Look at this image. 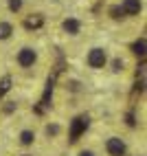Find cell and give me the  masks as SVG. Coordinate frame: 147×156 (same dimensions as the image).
Here are the masks:
<instances>
[{
	"mask_svg": "<svg viewBox=\"0 0 147 156\" xmlns=\"http://www.w3.org/2000/svg\"><path fill=\"white\" fill-rule=\"evenodd\" d=\"M110 13H112V18H117V20L125 16V13H123V9H121V7H112V9H110Z\"/></svg>",
	"mask_w": 147,
	"mask_h": 156,
	"instance_id": "obj_13",
	"label": "cell"
},
{
	"mask_svg": "<svg viewBox=\"0 0 147 156\" xmlns=\"http://www.w3.org/2000/svg\"><path fill=\"white\" fill-rule=\"evenodd\" d=\"M13 33V27L9 22H0V40H7L9 35Z\"/></svg>",
	"mask_w": 147,
	"mask_h": 156,
	"instance_id": "obj_10",
	"label": "cell"
},
{
	"mask_svg": "<svg viewBox=\"0 0 147 156\" xmlns=\"http://www.w3.org/2000/svg\"><path fill=\"white\" fill-rule=\"evenodd\" d=\"M125 121H128V126H130V128H134V126H136V119H134V114H132V112H128Z\"/></svg>",
	"mask_w": 147,
	"mask_h": 156,
	"instance_id": "obj_15",
	"label": "cell"
},
{
	"mask_svg": "<svg viewBox=\"0 0 147 156\" xmlns=\"http://www.w3.org/2000/svg\"><path fill=\"white\" fill-rule=\"evenodd\" d=\"M33 141H35V132L33 130H22L20 132V143L22 145H33Z\"/></svg>",
	"mask_w": 147,
	"mask_h": 156,
	"instance_id": "obj_7",
	"label": "cell"
},
{
	"mask_svg": "<svg viewBox=\"0 0 147 156\" xmlns=\"http://www.w3.org/2000/svg\"><path fill=\"white\" fill-rule=\"evenodd\" d=\"M9 9L11 11H20L22 9V0H9Z\"/></svg>",
	"mask_w": 147,
	"mask_h": 156,
	"instance_id": "obj_12",
	"label": "cell"
},
{
	"mask_svg": "<svg viewBox=\"0 0 147 156\" xmlns=\"http://www.w3.org/2000/svg\"><path fill=\"white\" fill-rule=\"evenodd\" d=\"M88 126H90V117L88 114H79V117L72 121V126H70V143H77L79 136L88 130Z\"/></svg>",
	"mask_w": 147,
	"mask_h": 156,
	"instance_id": "obj_1",
	"label": "cell"
},
{
	"mask_svg": "<svg viewBox=\"0 0 147 156\" xmlns=\"http://www.w3.org/2000/svg\"><path fill=\"white\" fill-rule=\"evenodd\" d=\"M46 134H48V136H57V134H59V126H55V123H53V126H48Z\"/></svg>",
	"mask_w": 147,
	"mask_h": 156,
	"instance_id": "obj_14",
	"label": "cell"
},
{
	"mask_svg": "<svg viewBox=\"0 0 147 156\" xmlns=\"http://www.w3.org/2000/svg\"><path fill=\"white\" fill-rule=\"evenodd\" d=\"M42 24H44L42 16H29V18L24 20V27H26V29H37V27H42Z\"/></svg>",
	"mask_w": 147,
	"mask_h": 156,
	"instance_id": "obj_8",
	"label": "cell"
},
{
	"mask_svg": "<svg viewBox=\"0 0 147 156\" xmlns=\"http://www.w3.org/2000/svg\"><path fill=\"white\" fill-rule=\"evenodd\" d=\"M22 156H29V154H22Z\"/></svg>",
	"mask_w": 147,
	"mask_h": 156,
	"instance_id": "obj_19",
	"label": "cell"
},
{
	"mask_svg": "<svg viewBox=\"0 0 147 156\" xmlns=\"http://www.w3.org/2000/svg\"><path fill=\"white\" fill-rule=\"evenodd\" d=\"M13 110H16V103H13V101L9 103V106H5V112H7V114H9V112H13Z\"/></svg>",
	"mask_w": 147,
	"mask_h": 156,
	"instance_id": "obj_17",
	"label": "cell"
},
{
	"mask_svg": "<svg viewBox=\"0 0 147 156\" xmlns=\"http://www.w3.org/2000/svg\"><path fill=\"white\" fill-rule=\"evenodd\" d=\"M106 150H108V154H110V156H125V152H128L125 143H123L119 136H112V139H108V143H106Z\"/></svg>",
	"mask_w": 147,
	"mask_h": 156,
	"instance_id": "obj_3",
	"label": "cell"
},
{
	"mask_svg": "<svg viewBox=\"0 0 147 156\" xmlns=\"http://www.w3.org/2000/svg\"><path fill=\"white\" fill-rule=\"evenodd\" d=\"M35 59H37V53H35L33 48H29V46H24V48L18 53V64L22 66V68L33 66V64H35Z\"/></svg>",
	"mask_w": 147,
	"mask_h": 156,
	"instance_id": "obj_4",
	"label": "cell"
},
{
	"mask_svg": "<svg viewBox=\"0 0 147 156\" xmlns=\"http://www.w3.org/2000/svg\"><path fill=\"white\" fill-rule=\"evenodd\" d=\"M64 31H66V33H70V35H77V33H79V20H75V18L64 20Z\"/></svg>",
	"mask_w": 147,
	"mask_h": 156,
	"instance_id": "obj_6",
	"label": "cell"
},
{
	"mask_svg": "<svg viewBox=\"0 0 147 156\" xmlns=\"http://www.w3.org/2000/svg\"><path fill=\"white\" fill-rule=\"evenodd\" d=\"M121 9H123L125 16H136L141 11V0H123Z\"/></svg>",
	"mask_w": 147,
	"mask_h": 156,
	"instance_id": "obj_5",
	"label": "cell"
},
{
	"mask_svg": "<svg viewBox=\"0 0 147 156\" xmlns=\"http://www.w3.org/2000/svg\"><path fill=\"white\" fill-rule=\"evenodd\" d=\"M132 51H134V53L136 55H145V37H138V40H136V42L132 44Z\"/></svg>",
	"mask_w": 147,
	"mask_h": 156,
	"instance_id": "obj_9",
	"label": "cell"
},
{
	"mask_svg": "<svg viewBox=\"0 0 147 156\" xmlns=\"http://www.w3.org/2000/svg\"><path fill=\"white\" fill-rule=\"evenodd\" d=\"M9 88H11V77H2V81H0V97H2Z\"/></svg>",
	"mask_w": 147,
	"mask_h": 156,
	"instance_id": "obj_11",
	"label": "cell"
},
{
	"mask_svg": "<svg viewBox=\"0 0 147 156\" xmlns=\"http://www.w3.org/2000/svg\"><path fill=\"white\" fill-rule=\"evenodd\" d=\"M112 66H114V70H123V62H121V59H114Z\"/></svg>",
	"mask_w": 147,
	"mask_h": 156,
	"instance_id": "obj_16",
	"label": "cell"
},
{
	"mask_svg": "<svg viewBox=\"0 0 147 156\" xmlns=\"http://www.w3.org/2000/svg\"><path fill=\"white\" fill-rule=\"evenodd\" d=\"M79 156H94V152H90V150H81Z\"/></svg>",
	"mask_w": 147,
	"mask_h": 156,
	"instance_id": "obj_18",
	"label": "cell"
},
{
	"mask_svg": "<svg viewBox=\"0 0 147 156\" xmlns=\"http://www.w3.org/2000/svg\"><path fill=\"white\" fill-rule=\"evenodd\" d=\"M106 62H108V55H106L103 48H92L88 53V66L90 68H103Z\"/></svg>",
	"mask_w": 147,
	"mask_h": 156,
	"instance_id": "obj_2",
	"label": "cell"
}]
</instances>
